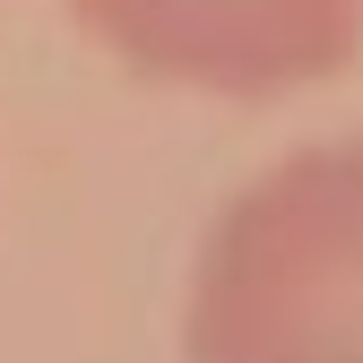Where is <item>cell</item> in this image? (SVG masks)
<instances>
[{
	"mask_svg": "<svg viewBox=\"0 0 363 363\" xmlns=\"http://www.w3.org/2000/svg\"><path fill=\"white\" fill-rule=\"evenodd\" d=\"M191 363H363V139L294 147L216 208L191 303Z\"/></svg>",
	"mask_w": 363,
	"mask_h": 363,
	"instance_id": "6da1fadb",
	"label": "cell"
},
{
	"mask_svg": "<svg viewBox=\"0 0 363 363\" xmlns=\"http://www.w3.org/2000/svg\"><path fill=\"white\" fill-rule=\"evenodd\" d=\"M130 78L191 96H303L363 61V0H61Z\"/></svg>",
	"mask_w": 363,
	"mask_h": 363,
	"instance_id": "7a4b0ae2",
	"label": "cell"
}]
</instances>
